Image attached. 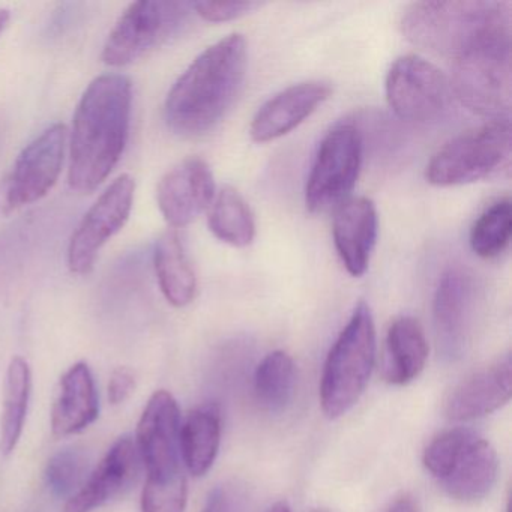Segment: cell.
<instances>
[{
	"instance_id": "6da1fadb",
	"label": "cell",
	"mask_w": 512,
	"mask_h": 512,
	"mask_svg": "<svg viewBox=\"0 0 512 512\" xmlns=\"http://www.w3.org/2000/svg\"><path fill=\"white\" fill-rule=\"evenodd\" d=\"M131 106L133 86L122 74H103L83 92L70 137L71 190L92 193L109 178L127 146Z\"/></svg>"
},
{
	"instance_id": "7a4b0ae2",
	"label": "cell",
	"mask_w": 512,
	"mask_h": 512,
	"mask_svg": "<svg viewBox=\"0 0 512 512\" xmlns=\"http://www.w3.org/2000/svg\"><path fill=\"white\" fill-rule=\"evenodd\" d=\"M247 41L232 34L203 50L167 95V125L179 136L199 137L214 130L244 86Z\"/></svg>"
},
{
	"instance_id": "3957f363",
	"label": "cell",
	"mask_w": 512,
	"mask_h": 512,
	"mask_svg": "<svg viewBox=\"0 0 512 512\" xmlns=\"http://www.w3.org/2000/svg\"><path fill=\"white\" fill-rule=\"evenodd\" d=\"M400 28L413 46L455 61L482 41L511 32V13L503 2H415L404 10Z\"/></svg>"
},
{
	"instance_id": "277c9868",
	"label": "cell",
	"mask_w": 512,
	"mask_h": 512,
	"mask_svg": "<svg viewBox=\"0 0 512 512\" xmlns=\"http://www.w3.org/2000/svg\"><path fill=\"white\" fill-rule=\"evenodd\" d=\"M376 362V326L365 302H359L349 322L329 350L320 382V406L326 418L346 415L364 394Z\"/></svg>"
},
{
	"instance_id": "5b68a950",
	"label": "cell",
	"mask_w": 512,
	"mask_h": 512,
	"mask_svg": "<svg viewBox=\"0 0 512 512\" xmlns=\"http://www.w3.org/2000/svg\"><path fill=\"white\" fill-rule=\"evenodd\" d=\"M422 463L449 497L464 503L484 499L499 475L496 449L467 428H451L433 437Z\"/></svg>"
},
{
	"instance_id": "8992f818",
	"label": "cell",
	"mask_w": 512,
	"mask_h": 512,
	"mask_svg": "<svg viewBox=\"0 0 512 512\" xmlns=\"http://www.w3.org/2000/svg\"><path fill=\"white\" fill-rule=\"evenodd\" d=\"M455 100L478 115L509 119L512 101L511 32L496 35L454 61L451 79Z\"/></svg>"
},
{
	"instance_id": "52a82bcc",
	"label": "cell",
	"mask_w": 512,
	"mask_h": 512,
	"mask_svg": "<svg viewBox=\"0 0 512 512\" xmlns=\"http://www.w3.org/2000/svg\"><path fill=\"white\" fill-rule=\"evenodd\" d=\"M511 149L509 119L485 122L445 143L428 161L425 179L439 188L482 181L508 166Z\"/></svg>"
},
{
	"instance_id": "ba28073f",
	"label": "cell",
	"mask_w": 512,
	"mask_h": 512,
	"mask_svg": "<svg viewBox=\"0 0 512 512\" xmlns=\"http://www.w3.org/2000/svg\"><path fill=\"white\" fill-rule=\"evenodd\" d=\"M364 161V134L353 122H341L326 133L317 148L307 185L305 205L313 214L329 211L349 199Z\"/></svg>"
},
{
	"instance_id": "9c48e42d",
	"label": "cell",
	"mask_w": 512,
	"mask_h": 512,
	"mask_svg": "<svg viewBox=\"0 0 512 512\" xmlns=\"http://www.w3.org/2000/svg\"><path fill=\"white\" fill-rule=\"evenodd\" d=\"M385 94L395 116L415 125L442 121L454 100L449 77L418 55L395 59L386 74Z\"/></svg>"
},
{
	"instance_id": "30bf717a",
	"label": "cell",
	"mask_w": 512,
	"mask_h": 512,
	"mask_svg": "<svg viewBox=\"0 0 512 512\" xmlns=\"http://www.w3.org/2000/svg\"><path fill=\"white\" fill-rule=\"evenodd\" d=\"M67 140V127L55 124L20 152L10 172L0 181L2 214H11L49 194L61 176Z\"/></svg>"
},
{
	"instance_id": "8fae6325",
	"label": "cell",
	"mask_w": 512,
	"mask_h": 512,
	"mask_svg": "<svg viewBox=\"0 0 512 512\" xmlns=\"http://www.w3.org/2000/svg\"><path fill=\"white\" fill-rule=\"evenodd\" d=\"M190 5L181 2L139 0L113 26L103 47L104 64L125 67L142 58L179 28Z\"/></svg>"
},
{
	"instance_id": "7c38bea8",
	"label": "cell",
	"mask_w": 512,
	"mask_h": 512,
	"mask_svg": "<svg viewBox=\"0 0 512 512\" xmlns=\"http://www.w3.org/2000/svg\"><path fill=\"white\" fill-rule=\"evenodd\" d=\"M134 193V179L130 175L118 176L88 209L68 244L67 262L73 274L86 275L92 271L101 248L130 218Z\"/></svg>"
},
{
	"instance_id": "4fadbf2b",
	"label": "cell",
	"mask_w": 512,
	"mask_h": 512,
	"mask_svg": "<svg viewBox=\"0 0 512 512\" xmlns=\"http://www.w3.org/2000/svg\"><path fill=\"white\" fill-rule=\"evenodd\" d=\"M479 311L478 284L472 274L451 268L442 275L433 299L437 349L446 361H457L472 344Z\"/></svg>"
},
{
	"instance_id": "5bb4252c",
	"label": "cell",
	"mask_w": 512,
	"mask_h": 512,
	"mask_svg": "<svg viewBox=\"0 0 512 512\" xmlns=\"http://www.w3.org/2000/svg\"><path fill=\"white\" fill-rule=\"evenodd\" d=\"M181 412L169 391L155 392L149 398L137 425V452L152 481H169L182 475Z\"/></svg>"
},
{
	"instance_id": "9a60e30c",
	"label": "cell",
	"mask_w": 512,
	"mask_h": 512,
	"mask_svg": "<svg viewBox=\"0 0 512 512\" xmlns=\"http://www.w3.org/2000/svg\"><path fill=\"white\" fill-rule=\"evenodd\" d=\"M214 173L205 160L188 157L173 166L158 182L157 203L173 230L190 226L214 200Z\"/></svg>"
},
{
	"instance_id": "2e32d148",
	"label": "cell",
	"mask_w": 512,
	"mask_h": 512,
	"mask_svg": "<svg viewBox=\"0 0 512 512\" xmlns=\"http://www.w3.org/2000/svg\"><path fill=\"white\" fill-rule=\"evenodd\" d=\"M511 395L512 359L506 353L457 383L446 397L443 412L451 421H472L496 412Z\"/></svg>"
},
{
	"instance_id": "e0dca14e",
	"label": "cell",
	"mask_w": 512,
	"mask_h": 512,
	"mask_svg": "<svg viewBox=\"0 0 512 512\" xmlns=\"http://www.w3.org/2000/svg\"><path fill=\"white\" fill-rule=\"evenodd\" d=\"M331 86L322 80L296 83L269 98L250 125L253 142L269 143L292 133L307 121L329 97Z\"/></svg>"
},
{
	"instance_id": "ac0fdd59",
	"label": "cell",
	"mask_w": 512,
	"mask_h": 512,
	"mask_svg": "<svg viewBox=\"0 0 512 512\" xmlns=\"http://www.w3.org/2000/svg\"><path fill=\"white\" fill-rule=\"evenodd\" d=\"M379 235V215L368 197H349L335 208L332 238L335 250L352 277H362L370 266Z\"/></svg>"
},
{
	"instance_id": "d6986e66",
	"label": "cell",
	"mask_w": 512,
	"mask_h": 512,
	"mask_svg": "<svg viewBox=\"0 0 512 512\" xmlns=\"http://www.w3.org/2000/svg\"><path fill=\"white\" fill-rule=\"evenodd\" d=\"M139 458L133 439L119 437L62 512H92L118 496L133 482Z\"/></svg>"
},
{
	"instance_id": "ffe728a7",
	"label": "cell",
	"mask_w": 512,
	"mask_h": 512,
	"mask_svg": "<svg viewBox=\"0 0 512 512\" xmlns=\"http://www.w3.org/2000/svg\"><path fill=\"white\" fill-rule=\"evenodd\" d=\"M100 416V398L94 374L86 362L71 365L59 380L50 415L53 436H74L91 427Z\"/></svg>"
},
{
	"instance_id": "44dd1931",
	"label": "cell",
	"mask_w": 512,
	"mask_h": 512,
	"mask_svg": "<svg viewBox=\"0 0 512 512\" xmlns=\"http://www.w3.org/2000/svg\"><path fill=\"white\" fill-rule=\"evenodd\" d=\"M428 341L421 322L412 316H401L389 325L386 332L383 376L391 385L403 386L413 382L425 368Z\"/></svg>"
},
{
	"instance_id": "7402d4cb",
	"label": "cell",
	"mask_w": 512,
	"mask_h": 512,
	"mask_svg": "<svg viewBox=\"0 0 512 512\" xmlns=\"http://www.w3.org/2000/svg\"><path fill=\"white\" fill-rule=\"evenodd\" d=\"M221 433L223 421L218 404H202L185 416L179 433V448L191 475L200 478L212 469L220 451Z\"/></svg>"
},
{
	"instance_id": "603a6c76",
	"label": "cell",
	"mask_w": 512,
	"mask_h": 512,
	"mask_svg": "<svg viewBox=\"0 0 512 512\" xmlns=\"http://www.w3.org/2000/svg\"><path fill=\"white\" fill-rule=\"evenodd\" d=\"M154 266L161 292L170 305L184 308L194 301L197 293L196 272L178 230H169L158 239Z\"/></svg>"
},
{
	"instance_id": "cb8c5ba5",
	"label": "cell",
	"mask_w": 512,
	"mask_h": 512,
	"mask_svg": "<svg viewBox=\"0 0 512 512\" xmlns=\"http://www.w3.org/2000/svg\"><path fill=\"white\" fill-rule=\"evenodd\" d=\"M32 394V371L22 356H14L5 379L4 410L0 416V454H13L22 439Z\"/></svg>"
},
{
	"instance_id": "d4e9b609",
	"label": "cell",
	"mask_w": 512,
	"mask_h": 512,
	"mask_svg": "<svg viewBox=\"0 0 512 512\" xmlns=\"http://www.w3.org/2000/svg\"><path fill=\"white\" fill-rule=\"evenodd\" d=\"M208 227L218 241L230 247H248L256 238L253 211L233 187H224L215 193L208 209Z\"/></svg>"
},
{
	"instance_id": "484cf974",
	"label": "cell",
	"mask_w": 512,
	"mask_h": 512,
	"mask_svg": "<svg viewBox=\"0 0 512 512\" xmlns=\"http://www.w3.org/2000/svg\"><path fill=\"white\" fill-rule=\"evenodd\" d=\"M296 367L292 356L283 350L269 353L254 374V398L265 412L280 413L293 400Z\"/></svg>"
},
{
	"instance_id": "4316f807",
	"label": "cell",
	"mask_w": 512,
	"mask_h": 512,
	"mask_svg": "<svg viewBox=\"0 0 512 512\" xmlns=\"http://www.w3.org/2000/svg\"><path fill=\"white\" fill-rule=\"evenodd\" d=\"M512 235V205L509 197L491 203L473 223L469 244L481 259H496L509 247Z\"/></svg>"
},
{
	"instance_id": "83f0119b",
	"label": "cell",
	"mask_w": 512,
	"mask_h": 512,
	"mask_svg": "<svg viewBox=\"0 0 512 512\" xmlns=\"http://www.w3.org/2000/svg\"><path fill=\"white\" fill-rule=\"evenodd\" d=\"M86 472L88 455L79 448H65L52 455L44 478L53 496L71 497L86 481Z\"/></svg>"
},
{
	"instance_id": "f1b7e54d",
	"label": "cell",
	"mask_w": 512,
	"mask_h": 512,
	"mask_svg": "<svg viewBox=\"0 0 512 512\" xmlns=\"http://www.w3.org/2000/svg\"><path fill=\"white\" fill-rule=\"evenodd\" d=\"M187 493L184 473L169 481L146 479L142 491V512H184Z\"/></svg>"
},
{
	"instance_id": "f546056e",
	"label": "cell",
	"mask_w": 512,
	"mask_h": 512,
	"mask_svg": "<svg viewBox=\"0 0 512 512\" xmlns=\"http://www.w3.org/2000/svg\"><path fill=\"white\" fill-rule=\"evenodd\" d=\"M260 2H196L191 5L197 16L209 23L230 22V20L241 19L247 14L253 13L257 8L262 7Z\"/></svg>"
},
{
	"instance_id": "4dcf8cb0",
	"label": "cell",
	"mask_w": 512,
	"mask_h": 512,
	"mask_svg": "<svg viewBox=\"0 0 512 512\" xmlns=\"http://www.w3.org/2000/svg\"><path fill=\"white\" fill-rule=\"evenodd\" d=\"M247 493L239 482L230 481L217 485L209 493L202 512H244Z\"/></svg>"
},
{
	"instance_id": "1f68e13d",
	"label": "cell",
	"mask_w": 512,
	"mask_h": 512,
	"mask_svg": "<svg viewBox=\"0 0 512 512\" xmlns=\"http://www.w3.org/2000/svg\"><path fill=\"white\" fill-rule=\"evenodd\" d=\"M134 389H136L134 371L128 367L116 368L110 376L109 386H107L110 404L119 406V404L125 403L133 394Z\"/></svg>"
},
{
	"instance_id": "d6a6232c",
	"label": "cell",
	"mask_w": 512,
	"mask_h": 512,
	"mask_svg": "<svg viewBox=\"0 0 512 512\" xmlns=\"http://www.w3.org/2000/svg\"><path fill=\"white\" fill-rule=\"evenodd\" d=\"M388 512H419L418 503L415 502V499H413L410 494H403V496L398 497V499L392 503Z\"/></svg>"
},
{
	"instance_id": "836d02e7",
	"label": "cell",
	"mask_w": 512,
	"mask_h": 512,
	"mask_svg": "<svg viewBox=\"0 0 512 512\" xmlns=\"http://www.w3.org/2000/svg\"><path fill=\"white\" fill-rule=\"evenodd\" d=\"M11 20V13L8 8H0V35L4 34Z\"/></svg>"
},
{
	"instance_id": "e575fe53",
	"label": "cell",
	"mask_w": 512,
	"mask_h": 512,
	"mask_svg": "<svg viewBox=\"0 0 512 512\" xmlns=\"http://www.w3.org/2000/svg\"><path fill=\"white\" fill-rule=\"evenodd\" d=\"M266 512H292L290 506L286 502H277L271 506Z\"/></svg>"
},
{
	"instance_id": "d590c367",
	"label": "cell",
	"mask_w": 512,
	"mask_h": 512,
	"mask_svg": "<svg viewBox=\"0 0 512 512\" xmlns=\"http://www.w3.org/2000/svg\"><path fill=\"white\" fill-rule=\"evenodd\" d=\"M313 512H329V511H326V509H316V511H313Z\"/></svg>"
}]
</instances>
